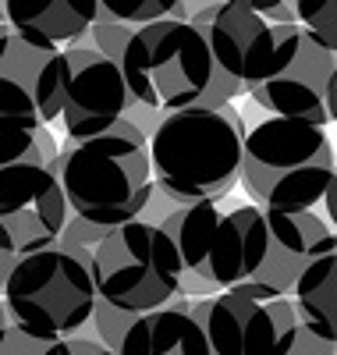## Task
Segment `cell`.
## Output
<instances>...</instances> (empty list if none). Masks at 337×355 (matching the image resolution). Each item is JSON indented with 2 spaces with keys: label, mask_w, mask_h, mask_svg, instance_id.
Listing matches in <instances>:
<instances>
[{
  "label": "cell",
  "mask_w": 337,
  "mask_h": 355,
  "mask_svg": "<svg viewBox=\"0 0 337 355\" xmlns=\"http://www.w3.org/2000/svg\"><path fill=\"white\" fill-rule=\"evenodd\" d=\"M53 171L64 185L71 214L110 231L139 220L157 192L149 135L128 114L107 135L64 142Z\"/></svg>",
  "instance_id": "obj_1"
},
{
  "label": "cell",
  "mask_w": 337,
  "mask_h": 355,
  "mask_svg": "<svg viewBox=\"0 0 337 355\" xmlns=\"http://www.w3.org/2000/svg\"><path fill=\"white\" fill-rule=\"evenodd\" d=\"M245 139L249 128L234 103L221 110L189 107L167 114L149 135L157 185L181 206L206 199L221 202L234 185H241Z\"/></svg>",
  "instance_id": "obj_2"
},
{
  "label": "cell",
  "mask_w": 337,
  "mask_h": 355,
  "mask_svg": "<svg viewBox=\"0 0 337 355\" xmlns=\"http://www.w3.org/2000/svg\"><path fill=\"white\" fill-rule=\"evenodd\" d=\"M334 178L337 150L327 128L295 117H266L249 128L241 189L263 210H313L327 199Z\"/></svg>",
  "instance_id": "obj_3"
},
{
  "label": "cell",
  "mask_w": 337,
  "mask_h": 355,
  "mask_svg": "<svg viewBox=\"0 0 337 355\" xmlns=\"http://www.w3.org/2000/svg\"><path fill=\"white\" fill-rule=\"evenodd\" d=\"M167 234L178 242L185 277L181 291L189 299H209L252 281L266 256V210L256 202L224 214L217 199L189 202L164 220Z\"/></svg>",
  "instance_id": "obj_4"
},
{
  "label": "cell",
  "mask_w": 337,
  "mask_h": 355,
  "mask_svg": "<svg viewBox=\"0 0 337 355\" xmlns=\"http://www.w3.org/2000/svg\"><path fill=\"white\" fill-rule=\"evenodd\" d=\"M96 302L93 249H40L4 274V320L46 341L82 334L93 323Z\"/></svg>",
  "instance_id": "obj_5"
},
{
  "label": "cell",
  "mask_w": 337,
  "mask_h": 355,
  "mask_svg": "<svg viewBox=\"0 0 337 355\" xmlns=\"http://www.w3.org/2000/svg\"><path fill=\"white\" fill-rule=\"evenodd\" d=\"M117 64L125 71L132 100L160 114L199 107L221 75L209 40L185 18L139 25Z\"/></svg>",
  "instance_id": "obj_6"
},
{
  "label": "cell",
  "mask_w": 337,
  "mask_h": 355,
  "mask_svg": "<svg viewBox=\"0 0 337 355\" xmlns=\"http://www.w3.org/2000/svg\"><path fill=\"white\" fill-rule=\"evenodd\" d=\"M93 277L100 299L117 309L153 313L181 295L185 263L164 224L132 220L114 227L93 249Z\"/></svg>",
  "instance_id": "obj_7"
},
{
  "label": "cell",
  "mask_w": 337,
  "mask_h": 355,
  "mask_svg": "<svg viewBox=\"0 0 337 355\" xmlns=\"http://www.w3.org/2000/svg\"><path fill=\"white\" fill-rule=\"evenodd\" d=\"M192 25L202 28L217 64L245 85V93L277 78L291 64L305 33L302 25H273L249 0H221L192 15Z\"/></svg>",
  "instance_id": "obj_8"
},
{
  "label": "cell",
  "mask_w": 337,
  "mask_h": 355,
  "mask_svg": "<svg viewBox=\"0 0 337 355\" xmlns=\"http://www.w3.org/2000/svg\"><path fill=\"white\" fill-rule=\"evenodd\" d=\"M71 220L64 185L53 167L4 164L0 167V252L4 274L21 256L53 249Z\"/></svg>",
  "instance_id": "obj_9"
},
{
  "label": "cell",
  "mask_w": 337,
  "mask_h": 355,
  "mask_svg": "<svg viewBox=\"0 0 337 355\" xmlns=\"http://www.w3.org/2000/svg\"><path fill=\"white\" fill-rule=\"evenodd\" d=\"M192 313L217 355H291L302 334L295 295L256 302L238 291H217L209 299H192Z\"/></svg>",
  "instance_id": "obj_10"
},
{
  "label": "cell",
  "mask_w": 337,
  "mask_h": 355,
  "mask_svg": "<svg viewBox=\"0 0 337 355\" xmlns=\"http://www.w3.org/2000/svg\"><path fill=\"white\" fill-rule=\"evenodd\" d=\"M64 110V50L0 28V117L50 125Z\"/></svg>",
  "instance_id": "obj_11"
},
{
  "label": "cell",
  "mask_w": 337,
  "mask_h": 355,
  "mask_svg": "<svg viewBox=\"0 0 337 355\" xmlns=\"http://www.w3.org/2000/svg\"><path fill=\"white\" fill-rule=\"evenodd\" d=\"M132 93L125 71L89 40H78L64 50V135L68 142H85L107 135L128 114Z\"/></svg>",
  "instance_id": "obj_12"
},
{
  "label": "cell",
  "mask_w": 337,
  "mask_h": 355,
  "mask_svg": "<svg viewBox=\"0 0 337 355\" xmlns=\"http://www.w3.org/2000/svg\"><path fill=\"white\" fill-rule=\"evenodd\" d=\"M334 75H337V50L316 43L309 33H302L291 64L277 78L256 85L249 100L273 117H295V121L327 128L337 121Z\"/></svg>",
  "instance_id": "obj_13"
},
{
  "label": "cell",
  "mask_w": 337,
  "mask_h": 355,
  "mask_svg": "<svg viewBox=\"0 0 337 355\" xmlns=\"http://www.w3.org/2000/svg\"><path fill=\"white\" fill-rule=\"evenodd\" d=\"M114 352L117 355H217L206 327L192 313L185 291L164 309L139 313L132 327L114 345Z\"/></svg>",
  "instance_id": "obj_14"
},
{
  "label": "cell",
  "mask_w": 337,
  "mask_h": 355,
  "mask_svg": "<svg viewBox=\"0 0 337 355\" xmlns=\"http://www.w3.org/2000/svg\"><path fill=\"white\" fill-rule=\"evenodd\" d=\"M100 8V0H4V21L40 43L75 46L93 33Z\"/></svg>",
  "instance_id": "obj_15"
},
{
  "label": "cell",
  "mask_w": 337,
  "mask_h": 355,
  "mask_svg": "<svg viewBox=\"0 0 337 355\" xmlns=\"http://www.w3.org/2000/svg\"><path fill=\"white\" fill-rule=\"evenodd\" d=\"M295 306H298L302 320L309 323L320 338L337 341V249L320 256L309 270L298 277Z\"/></svg>",
  "instance_id": "obj_16"
},
{
  "label": "cell",
  "mask_w": 337,
  "mask_h": 355,
  "mask_svg": "<svg viewBox=\"0 0 337 355\" xmlns=\"http://www.w3.org/2000/svg\"><path fill=\"white\" fill-rule=\"evenodd\" d=\"M57 157H60V146H57L50 125H25V121H4L0 117V160L4 164L53 167Z\"/></svg>",
  "instance_id": "obj_17"
},
{
  "label": "cell",
  "mask_w": 337,
  "mask_h": 355,
  "mask_svg": "<svg viewBox=\"0 0 337 355\" xmlns=\"http://www.w3.org/2000/svg\"><path fill=\"white\" fill-rule=\"evenodd\" d=\"M100 4L117 21H132V25L160 21V18H185V21H192V11L185 8V0H100Z\"/></svg>",
  "instance_id": "obj_18"
},
{
  "label": "cell",
  "mask_w": 337,
  "mask_h": 355,
  "mask_svg": "<svg viewBox=\"0 0 337 355\" xmlns=\"http://www.w3.org/2000/svg\"><path fill=\"white\" fill-rule=\"evenodd\" d=\"M298 21L316 43L337 50V0H295Z\"/></svg>",
  "instance_id": "obj_19"
},
{
  "label": "cell",
  "mask_w": 337,
  "mask_h": 355,
  "mask_svg": "<svg viewBox=\"0 0 337 355\" xmlns=\"http://www.w3.org/2000/svg\"><path fill=\"white\" fill-rule=\"evenodd\" d=\"M107 234H110V227L93 224V220L71 214V220H68V227H64V234H60L57 245H64V249H96Z\"/></svg>",
  "instance_id": "obj_20"
},
{
  "label": "cell",
  "mask_w": 337,
  "mask_h": 355,
  "mask_svg": "<svg viewBox=\"0 0 337 355\" xmlns=\"http://www.w3.org/2000/svg\"><path fill=\"white\" fill-rule=\"evenodd\" d=\"M337 352V341H327V338H320L309 323L302 320V334H298V341H295V348H291V355H334Z\"/></svg>",
  "instance_id": "obj_21"
},
{
  "label": "cell",
  "mask_w": 337,
  "mask_h": 355,
  "mask_svg": "<svg viewBox=\"0 0 337 355\" xmlns=\"http://www.w3.org/2000/svg\"><path fill=\"white\" fill-rule=\"evenodd\" d=\"M249 4L259 11V15H270L273 8H281V4H291V0H249Z\"/></svg>",
  "instance_id": "obj_22"
},
{
  "label": "cell",
  "mask_w": 337,
  "mask_h": 355,
  "mask_svg": "<svg viewBox=\"0 0 337 355\" xmlns=\"http://www.w3.org/2000/svg\"><path fill=\"white\" fill-rule=\"evenodd\" d=\"M334 93H337V75H334Z\"/></svg>",
  "instance_id": "obj_23"
},
{
  "label": "cell",
  "mask_w": 337,
  "mask_h": 355,
  "mask_svg": "<svg viewBox=\"0 0 337 355\" xmlns=\"http://www.w3.org/2000/svg\"><path fill=\"white\" fill-rule=\"evenodd\" d=\"M334 355H337V352H334Z\"/></svg>",
  "instance_id": "obj_24"
}]
</instances>
